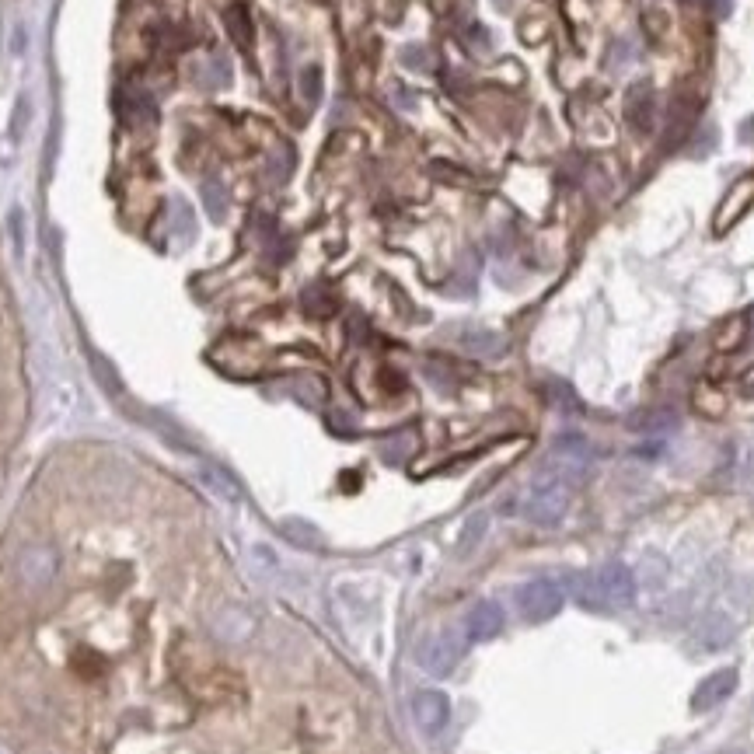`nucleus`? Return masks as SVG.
<instances>
[{
    "label": "nucleus",
    "mask_w": 754,
    "mask_h": 754,
    "mask_svg": "<svg viewBox=\"0 0 754 754\" xmlns=\"http://www.w3.org/2000/svg\"><path fill=\"white\" fill-rule=\"evenodd\" d=\"M580 604L590 611H625L636 604V576L625 563H604L590 576H580Z\"/></svg>",
    "instance_id": "nucleus-1"
},
{
    "label": "nucleus",
    "mask_w": 754,
    "mask_h": 754,
    "mask_svg": "<svg viewBox=\"0 0 754 754\" xmlns=\"http://www.w3.org/2000/svg\"><path fill=\"white\" fill-rule=\"evenodd\" d=\"M569 489L573 486H566L563 479L542 468L531 482L528 496H524V517L538 528H556L569 510Z\"/></svg>",
    "instance_id": "nucleus-2"
},
{
    "label": "nucleus",
    "mask_w": 754,
    "mask_h": 754,
    "mask_svg": "<svg viewBox=\"0 0 754 754\" xmlns=\"http://www.w3.org/2000/svg\"><path fill=\"white\" fill-rule=\"evenodd\" d=\"M517 608L528 622H549L563 611V587L549 576H538V580H528L521 590H517Z\"/></svg>",
    "instance_id": "nucleus-3"
},
{
    "label": "nucleus",
    "mask_w": 754,
    "mask_h": 754,
    "mask_svg": "<svg viewBox=\"0 0 754 754\" xmlns=\"http://www.w3.org/2000/svg\"><path fill=\"white\" fill-rule=\"evenodd\" d=\"M56 573H60V552H56L53 545L35 542L18 552V576L28 590L49 587V583L56 580Z\"/></svg>",
    "instance_id": "nucleus-4"
},
{
    "label": "nucleus",
    "mask_w": 754,
    "mask_h": 754,
    "mask_svg": "<svg viewBox=\"0 0 754 754\" xmlns=\"http://www.w3.org/2000/svg\"><path fill=\"white\" fill-rule=\"evenodd\" d=\"M461 657H465V636L447 629L437 632L433 639H426L423 653H419V664L430 674H437V678H444V674H451L461 664Z\"/></svg>",
    "instance_id": "nucleus-5"
},
{
    "label": "nucleus",
    "mask_w": 754,
    "mask_h": 754,
    "mask_svg": "<svg viewBox=\"0 0 754 754\" xmlns=\"http://www.w3.org/2000/svg\"><path fill=\"white\" fill-rule=\"evenodd\" d=\"M412 716H416L419 730L440 734L447 727V720H451V702H447L444 692L426 688V692H416V699H412Z\"/></svg>",
    "instance_id": "nucleus-6"
},
{
    "label": "nucleus",
    "mask_w": 754,
    "mask_h": 754,
    "mask_svg": "<svg viewBox=\"0 0 754 754\" xmlns=\"http://www.w3.org/2000/svg\"><path fill=\"white\" fill-rule=\"evenodd\" d=\"M503 632V608L496 601H479L465 615V639L472 643H489Z\"/></svg>",
    "instance_id": "nucleus-7"
},
{
    "label": "nucleus",
    "mask_w": 754,
    "mask_h": 754,
    "mask_svg": "<svg viewBox=\"0 0 754 754\" xmlns=\"http://www.w3.org/2000/svg\"><path fill=\"white\" fill-rule=\"evenodd\" d=\"M210 629H213V636H217L220 643L238 646V643H245V639L255 632V618L248 615L245 608H234V604H227V608H220L217 615L210 618Z\"/></svg>",
    "instance_id": "nucleus-8"
},
{
    "label": "nucleus",
    "mask_w": 754,
    "mask_h": 754,
    "mask_svg": "<svg viewBox=\"0 0 754 754\" xmlns=\"http://www.w3.org/2000/svg\"><path fill=\"white\" fill-rule=\"evenodd\" d=\"M734 692H737V671H734V667H720V671H713L709 678H702V685L695 688L692 709L706 713V709H713V706H720V702H727Z\"/></svg>",
    "instance_id": "nucleus-9"
},
{
    "label": "nucleus",
    "mask_w": 754,
    "mask_h": 754,
    "mask_svg": "<svg viewBox=\"0 0 754 754\" xmlns=\"http://www.w3.org/2000/svg\"><path fill=\"white\" fill-rule=\"evenodd\" d=\"M625 123L636 133H653V123H657V105H653V95L646 84H636L625 95Z\"/></svg>",
    "instance_id": "nucleus-10"
},
{
    "label": "nucleus",
    "mask_w": 754,
    "mask_h": 754,
    "mask_svg": "<svg viewBox=\"0 0 754 754\" xmlns=\"http://www.w3.org/2000/svg\"><path fill=\"white\" fill-rule=\"evenodd\" d=\"M734 622H730L723 611H713L709 618H702L699 632H695V643H702V650H723V646L734 639Z\"/></svg>",
    "instance_id": "nucleus-11"
},
{
    "label": "nucleus",
    "mask_w": 754,
    "mask_h": 754,
    "mask_svg": "<svg viewBox=\"0 0 754 754\" xmlns=\"http://www.w3.org/2000/svg\"><path fill=\"white\" fill-rule=\"evenodd\" d=\"M199 479L206 482V489H213V493L220 496V500H227V503H238L241 500V486H238V479H234L227 468H220V465H203L199 468Z\"/></svg>",
    "instance_id": "nucleus-12"
},
{
    "label": "nucleus",
    "mask_w": 754,
    "mask_h": 754,
    "mask_svg": "<svg viewBox=\"0 0 754 754\" xmlns=\"http://www.w3.org/2000/svg\"><path fill=\"white\" fill-rule=\"evenodd\" d=\"M280 531L287 535V542L297 545V549H311V552L325 549L322 531H318L315 524H308V521H297V517H287V521L280 524Z\"/></svg>",
    "instance_id": "nucleus-13"
},
{
    "label": "nucleus",
    "mask_w": 754,
    "mask_h": 754,
    "mask_svg": "<svg viewBox=\"0 0 754 754\" xmlns=\"http://www.w3.org/2000/svg\"><path fill=\"white\" fill-rule=\"evenodd\" d=\"M412 451H416V433L412 430H398L381 440V458L388 465H405L412 458Z\"/></svg>",
    "instance_id": "nucleus-14"
},
{
    "label": "nucleus",
    "mask_w": 754,
    "mask_h": 754,
    "mask_svg": "<svg viewBox=\"0 0 754 754\" xmlns=\"http://www.w3.org/2000/svg\"><path fill=\"white\" fill-rule=\"evenodd\" d=\"M192 74H196V81L203 84V88H220V84L231 81V63H227L224 56H206L203 63L192 67Z\"/></svg>",
    "instance_id": "nucleus-15"
},
{
    "label": "nucleus",
    "mask_w": 754,
    "mask_h": 754,
    "mask_svg": "<svg viewBox=\"0 0 754 754\" xmlns=\"http://www.w3.org/2000/svg\"><path fill=\"white\" fill-rule=\"evenodd\" d=\"M695 126V109H692V102H678L671 109V123H667V140L664 144L667 147H678L681 140L688 137V130Z\"/></svg>",
    "instance_id": "nucleus-16"
},
{
    "label": "nucleus",
    "mask_w": 754,
    "mask_h": 754,
    "mask_svg": "<svg viewBox=\"0 0 754 754\" xmlns=\"http://www.w3.org/2000/svg\"><path fill=\"white\" fill-rule=\"evenodd\" d=\"M461 346H465L468 353H475V357H496V353H503L507 343H503V336H496V332L479 329V332H465Z\"/></svg>",
    "instance_id": "nucleus-17"
},
{
    "label": "nucleus",
    "mask_w": 754,
    "mask_h": 754,
    "mask_svg": "<svg viewBox=\"0 0 754 754\" xmlns=\"http://www.w3.org/2000/svg\"><path fill=\"white\" fill-rule=\"evenodd\" d=\"M224 21H227V32H231V39L238 42L241 49L252 46V21H248V11H245V7H241V4L227 7Z\"/></svg>",
    "instance_id": "nucleus-18"
},
{
    "label": "nucleus",
    "mask_w": 754,
    "mask_h": 754,
    "mask_svg": "<svg viewBox=\"0 0 754 754\" xmlns=\"http://www.w3.org/2000/svg\"><path fill=\"white\" fill-rule=\"evenodd\" d=\"M678 423V416H674L671 409H646L639 412V416H632V430H667V426Z\"/></svg>",
    "instance_id": "nucleus-19"
},
{
    "label": "nucleus",
    "mask_w": 754,
    "mask_h": 754,
    "mask_svg": "<svg viewBox=\"0 0 754 754\" xmlns=\"http://www.w3.org/2000/svg\"><path fill=\"white\" fill-rule=\"evenodd\" d=\"M751 196H754V182H741V186L734 189V196H730L727 203H723V210H720V231L744 210V206L751 203Z\"/></svg>",
    "instance_id": "nucleus-20"
},
{
    "label": "nucleus",
    "mask_w": 754,
    "mask_h": 754,
    "mask_svg": "<svg viewBox=\"0 0 754 754\" xmlns=\"http://www.w3.org/2000/svg\"><path fill=\"white\" fill-rule=\"evenodd\" d=\"M294 395L301 398V402H308V405H322L325 402V381H322V377H315V374H301L294 381Z\"/></svg>",
    "instance_id": "nucleus-21"
},
{
    "label": "nucleus",
    "mask_w": 754,
    "mask_h": 754,
    "mask_svg": "<svg viewBox=\"0 0 754 754\" xmlns=\"http://www.w3.org/2000/svg\"><path fill=\"white\" fill-rule=\"evenodd\" d=\"M489 528V517L486 514H472L465 524V531H461V542H458V556H465V552H472L475 545L482 542V535H486Z\"/></svg>",
    "instance_id": "nucleus-22"
},
{
    "label": "nucleus",
    "mask_w": 754,
    "mask_h": 754,
    "mask_svg": "<svg viewBox=\"0 0 754 754\" xmlns=\"http://www.w3.org/2000/svg\"><path fill=\"white\" fill-rule=\"evenodd\" d=\"M304 308H308L311 315L325 318L336 311V301H332V294L325 287H311V290H304Z\"/></svg>",
    "instance_id": "nucleus-23"
},
{
    "label": "nucleus",
    "mask_w": 754,
    "mask_h": 754,
    "mask_svg": "<svg viewBox=\"0 0 754 754\" xmlns=\"http://www.w3.org/2000/svg\"><path fill=\"white\" fill-rule=\"evenodd\" d=\"M203 199H206V210H210L213 220H224L227 217V189L220 186V182H206V186H203Z\"/></svg>",
    "instance_id": "nucleus-24"
},
{
    "label": "nucleus",
    "mask_w": 754,
    "mask_h": 754,
    "mask_svg": "<svg viewBox=\"0 0 754 754\" xmlns=\"http://www.w3.org/2000/svg\"><path fill=\"white\" fill-rule=\"evenodd\" d=\"M301 98L308 105L322 102V70H318V67H304L301 70Z\"/></svg>",
    "instance_id": "nucleus-25"
},
{
    "label": "nucleus",
    "mask_w": 754,
    "mask_h": 754,
    "mask_svg": "<svg viewBox=\"0 0 754 754\" xmlns=\"http://www.w3.org/2000/svg\"><path fill=\"white\" fill-rule=\"evenodd\" d=\"M552 402H556V409H563L566 416H576V412H580V402H576L569 384H552Z\"/></svg>",
    "instance_id": "nucleus-26"
},
{
    "label": "nucleus",
    "mask_w": 754,
    "mask_h": 754,
    "mask_svg": "<svg viewBox=\"0 0 754 754\" xmlns=\"http://www.w3.org/2000/svg\"><path fill=\"white\" fill-rule=\"evenodd\" d=\"M744 332H748V329H744V318H734V322H730L727 329L720 332V339H716V346H720V350H734V346H741Z\"/></svg>",
    "instance_id": "nucleus-27"
},
{
    "label": "nucleus",
    "mask_w": 754,
    "mask_h": 754,
    "mask_svg": "<svg viewBox=\"0 0 754 754\" xmlns=\"http://www.w3.org/2000/svg\"><path fill=\"white\" fill-rule=\"evenodd\" d=\"M402 63L412 70H430L433 56H430V49H423V46H409V49H402Z\"/></svg>",
    "instance_id": "nucleus-28"
},
{
    "label": "nucleus",
    "mask_w": 754,
    "mask_h": 754,
    "mask_svg": "<svg viewBox=\"0 0 754 754\" xmlns=\"http://www.w3.org/2000/svg\"><path fill=\"white\" fill-rule=\"evenodd\" d=\"M615 53H611V67H625L629 60H636V49H632V39H622V42H615Z\"/></svg>",
    "instance_id": "nucleus-29"
},
{
    "label": "nucleus",
    "mask_w": 754,
    "mask_h": 754,
    "mask_svg": "<svg viewBox=\"0 0 754 754\" xmlns=\"http://www.w3.org/2000/svg\"><path fill=\"white\" fill-rule=\"evenodd\" d=\"M709 7H713L716 18H730V11H734V0H709Z\"/></svg>",
    "instance_id": "nucleus-30"
},
{
    "label": "nucleus",
    "mask_w": 754,
    "mask_h": 754,
    "mask_svg": "<svg viewBox=\"0 0 754 754\" xmlns=\"http://www.w3.org/2000/svg\"><path fill=\"white\" fill-rule=\"evenodd\" d=\"M744 395L754 398V377H748V384H744Z\"/></svg>",
    "instance_id": "nucleus-31"
},
{
    "label": "nucleus",
    "mask_w": 754,
    "mask_h": 754,
    "mask_svg": "<svg viewBox=\"0 0 754 754\" xmlns=\"http://www.w3.org/2000/svg\"><path fill=\"white\" fill-rule=\"evenodd\" d=\"M510 4V0H496V7H507Z\"/></svg>",
    "instance_id": "nucleus-32"
},
{
    "label": "nucleus",
    "mask_w": 754,
    "mask_h": 754,
    "mask_svg": "<svg viewBox=\"0 0 754 754\" xmlns=\"http://www.w3.org/2000/svg\"><path fill=\"white\" fill-rule=\"evenodd\" d=\"M681 4H695V0H681Z\"/></svg>",
    "instance_id": "nucleus-33"
}]
</instances>
